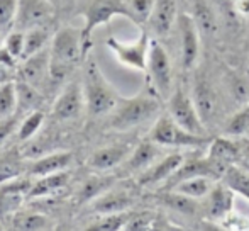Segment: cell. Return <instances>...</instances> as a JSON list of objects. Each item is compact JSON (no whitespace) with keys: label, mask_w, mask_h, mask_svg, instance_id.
Listing matches in <instances>:
<instances>
[{"label":"cell","mask_w":249,"mask_h":231,"mask_svg":"<svg viewBox=\"0 0 249 231\" xmlns=\"http://www.w3.org/2000/svg\"><path fill=\"white\" fill-rule=\"evenodd\" d=\"M85 92L78 83H70L56 99L53 116L59 121H70L82 114L85 106Z\"/></svg>","instance_id":"52a82bcc"},{"label":"cell","mask_w":249,"mask_h":231,"mask_svg":"<svg viewBox=\"0 0 249 231\" xmlns=\"http://www.w3.org/2000/svg\"><path fill=\"white\" fill-rule=\"evenodd\" d=\"M183 165V156L181 155H170L166 158L160 160L156 165H153L151 169L141 177V184L144 185H151L156 184V182H161L168 177H173L175 173L180 170V167Z\"/></svg>","instance_id":"5bb4252c"},{"label":"cell","mask_w":249,"mask_h":231,"mask_svg":"<svg viewBox=\"0 0 249 231\" xmlns=\"http://www.w3.org/2000/svg\"><path fill=\"white\" fill-rule=\"evenodd\" d=\"M119 10H121V9L115 5L114 0H99V2L92 7V10H90L89 24H87V33H90V31H92V27L97 26V24L105 22V20H107L112 14L119 12Z\"/></svg>","instance_id":"83f0119b"},{"label":"cell","mask_w":249,"mask_h":231,"mask_svg":"<svg viewBox=\"0 0 249 231\" xmlns=\"http://www.w3.org/2000/svg\"><path fill=\"white\" fill-rule=\"evenodd\" d=\"M0 231H2V228H0Z\"/></svg>","instance_id":"f6af8a7d"},{"label":"cell","mask_w":249,"mask_h":231,"mask_svg":"<svg viewBox=\"0 0 249 231\" xmlns=\"http://www.w3.org/2000/svg\"><path fill=\"white\" fill-rule=\"evenodd\" d=\"M80 55H82V39L76 31L71 27H65L61 29L53 39L51 48V61L56 65H65L70 66L75 61H78Z\"/></svg>","instance_id":"8992f818"},{"label":"cell","mask_w":249,"mask_h":231,"mask_svg":"<svg viewBox=\"0 0 249 231\" xmlns=\"http://www.w3.org/2000/svg\"><path fill=\"white\" fill-rule=\"evenodd\" d=\"M160 155V150H158L156 143L153 141H144L134 150V153L131 155L127 162V167L129 170H141V169H146L149 167L154 160L158 158Z\"/></svg>","instance_id":"44dd1931"},{"label":"cell","mask_w":249,"mask_h":231,"mask_svg":"<svg viewBox=\"0 0 249 231\" xmlns=\"http://www.w3.org/2000/svg\"><path fill=\"white\" fill-rule=\"evenodd\" d=\"M50 51L43 50L33 57L26 58L22 66L19 68L20 82H26L33 87H41L48 80L51 72V57Z\"/></svg>","instance_id":"ba28073f"},{"label":"cell","mask_w":249,"mask_h":231,"mask_svg":"<svg viewBox=\"0 0 249 231\" xmlns=\"http://www.w3.org/2000/svg\"><path fill=\"white\" fill-rule=\"evenodd\" d=\"M175 189H177V192L188 195L192 199H200L212 192V182L207 177H192L178 182Z\"/></svg>","instance_id":"7402d4cb"},{"label":"cell","mask_w":249,"mask_h":231,"mask_svg":"<svg viewBox=\"0 0 249 231\" xmlns=\"http://www.w3.org/2000/svg\"><path fill=\"white\" fill-rule=\"evenodd\" d=\"M43 121H44V114L41 111H33V113L27 114L19 128V135H17L20 141H27V139L33 138L39 131L41 126H43Z\"/></svg>","instance_id":"836d02e7"},{"label":"cell","mask_w":249,"mask_h":231,"mask_svg":"<svg viewBox=\"0 0 249 231\" xmlns=\"http://www.w3.org/2000/svg\"><path fill=\"white\" fill-rule=\"evenodd\" d=\"M151 141L161 146H200L205 143V138L185 131L168 114L161 116L151 129Z\"/></svg>","instance_id":"277c9868"},{"label":"cell","mask_w":249,"mask_h":231,"mask_svg":"<svg viewBox=\"0 0 249 231\" xmlns=\"http://www.w3.org/2000/svg\"><path fill=\"white\" fill-rule=\"evenodd\" d=\"M205 231H224V230L217 228V226H212V225H205Z\"/></svg>","instance_id":"7bdbcfd3"},{"label":"cell","mask_w":249,"mask_h":231,"mask_svg":"<svg viewBox=\"0 0 249 231\" xmlns=\"http://www.w3.org/2000/svg\"><path fill=\"white\" fill-rule=\"evenodd\" d=\"M132 206V199L125 192H107L93 201V211L100 214H121Z\"/></svg>","instance_id":"9a60e30c"},{"label":"cell","mask_w":249,"mask_h":231,"mask_svg":"<svg viewBox=\"0 0 249 231\" xmlns=\"http://www.w3.org/2000/svg\"><path fill=\"white\" fill-rule=\"evenodd\" d=\"M53 9L44 0H22L17 10L16 26L19 29H36L51 17Z\"/></svg>","instance_id":"9c48e42d"},{"label":"cell","mask_w":249,"mask_h":231,"mask_svg":"<svg viewBox=\"0 0 249 231\" xmlns=\"http://www.w3.org/2000/svg\"><path fill=\"white\" fill-rule=\"evenodd\" d=\"M71 153L70 152H58L46 155L43 158H37L33 165L29 167V173L34 177H46V175L65 172L71 165Z\"/></svg>","instance_id":"7c38bea8"},{"label":"cell","mask_w":249,"mask_h":231,"mask_svg":"<svg viewBox=\"0 0 249 231\" xmlns=\"http://www.w3.org/2000/svg\"><path fill=\"white\" fill-rule=\"evenodd\" d=\"M24 44H26V36L20 31L10 33L5 39V50L12 55L14 58H22L24 55Z\"/></svg>","instance_id":"d590c367"},{"label":"cell","mask_w":249,"mask_h":231,"mask_svg":"<svg viewBox=\"0 0 249 231\" xmlns=\"http://www.w3.org/2000/svg\"><path fill=\"white\" fill-rule=\"evenodd\" d=\"M83 92H85V102L90 114L100 116L117 107V97L100 75L95 63H90L87 68Z\"/></svg>","instance_id":"6da1fadb"},{"label":"cell","mask_w":249,"mask_h":231,"mask_svg":"<svg viewBox=\"0 0 249 231\" xmlns=\"http://www.w3.org/2000/svg\"><path fill=\"white\" fill-rule=\"evenodd\" d=\"M17 111V89L14 82L0 85V117H10Z\"/></svg>","instance_id":"f1b7e54d"},{"label":"cell","mask_w":249,"mask_h":231,"mask_svg":"<svg viewBox=\"0 0 249 231\" xmlns=\"http://www.w3.org/2000/svg\"><path fill=\"white\" fill-rule=\"evenodd\" d=\"M224 182L231 191H236L249 199V170L244 167L231 165L224 173Z\"/></svg>","instance_id":"603a6c76"},{"label":"cell","mask_w":249,"mask_h":231,"mask_svg":"<svg viewBox=\"0 0 249 231\" xmlns=\"http://www.w3.org/2000/svg\"><path fill=\"white\" fill-rule=\"evenodd\" d=\"M232 197H231V191L226 187H215L210 192V202H209V211L212 218H220L231 209L232 204Z\"/></svg>","instance_id":"484cf974"},{"label":"cell","mask_w":249,"mask_h":231,"mask_svg":"<svg viewBox=\"0 0 249 231\" xmlns=\"http://www.w3.org/2000/svg\"><path fill=\"white\" fill-rule=\"evenodd\" d=\"M48 41V31L43 29V27H36V29H31L29 33L26 34V44H24V55L22 58H29L33 55L43 51L44 44Z\"/></svg>","instance_id":"4dcf8cb0"},{"label":"cell","mask_w":249,"mask_h":231,"mask_svg":"<svg viewBox=\"0 0 249 231\" xmlns=\"http://www.w3.org/2000/svg\"><path fill=\"white\" fill-rule=\"evenodd\" d=\"M108 180H104V178H92L89 180L85 185H83L82 191V199H97V195H102L104 189L107 187Z\"/></svg>","instance_id":"8d00e7d4"},{"label":"cell","mask_w":249,"mask_h":231,"mask_svg":"<svg viewBox=\"0 0 249 231\" xmlns=\"http://www.w3.org/2000/svg\"><path fill=\"white\" fill-rule=\"evenodd\" d=\"M158 111V102L151 97H134L131 100H125L117 107L114 117H112L110 124L114 129L124 131V129H131L134 126H139L141 122L148 121V119Z\"/></svg>","instance_id":"7a4b0ae2"},{"label":"cell","mask_w":249,"mask_h":231,"mask_svg":"<svg viewBox=\"0 0 249 231\" xmlns=\"http://www.w3.org/2000/svg\"><path fill=\"white\" fill-rule=\"evenodd\" d=\"M195 24L207 34H213L217 31V27H219L215 14L210 9L209 3H205L203 0L195 2Z\"/></svg>","instance_id":"cb8c5ba5"},{"label":"cell","mask_w":249,"mask_h":231,"mask_svg":"<svg viewBox=\"0 0 249 231\" xmlns=\"http://www.w3.org/2000/svg\"><path fill=\"white\" fill-rule=\"evenodd\" d=\"M68 180H70V173L66 172V170L59 173L46 175V177H39L33 184L27 197H44V195H51V194H54V192L61 191L63 187H66Z\"/></svg>","instance_id":"ac0fdd59"},{"label":"cell","mask_w":249,"mask_h":231,"mask_svg":"<svg viewBox=\"0 0 249 231\" xmlns=\"http://www.w3.org/2000/svg\"><path fill=\"white\" fill-rule=\"evenodd\" d=\"M127 216L124 212L121 214H107L100 218L99 221L92 223L85 228V231H121L127 225Z\"/></svg>","instance_id":"d6a6232c"},{"label":"cell","mask_w":249,"mask_h":231,"mask_svg":"<svg viewBox=\"0 0 249 231\" xmlns=\"http://www.w3.org/2000/svg\"><path fill=\"white\" fill-rule=\"evenodd\" d=\"M194 102L200 114V119H202L203 122L209 121L213 116V113H215V96H213L212 89L207 85V82L198 80V82L195 83Z\"/></svg>","instance_id":"d6986e66"},{"label":"cell","mask_w":249,"mask_h":231,"mask_svg":"<svg viewBox=\"0 0 249 231\" xmlns=\"http://www.w3.org/2000/svg\"><path fill=\"white\" fill-rule=\"evenodd\" d=\"M17 89V111H37L36 106L39 102V92H37L36 87L29 85L26 82H17L16 83Z\"/></svg>","instance_id":"d4e9b609"},{"label":"cell","mask_w":249,"mask_h":231,"mask_svg":"<svg viewBox=\"0 0 249 231\" xmlns=\"http://www.w3.org/2000/svg\"><path fill=\"white\" fill-rule=\"evenodd\" d=\"M27 195L22 192L10 191V189H0V218L10 214H17Z\"/></svg>","instance_id":"4316f807"},{"label":"cell","mask_w":249,"mask_h":231,"mask_svg":"<svg viewBox=\"0 0 249 231\" xmlns=\"http://www.w3.org/2000/svg\"><path fill=\"white\" fill-rule=\"evenodd\" d=\"M164 204H168L170 208H173L175 211L178 212H183V214H195L198 209L197 206V201L192 197H188V195H183L180 194V192H171V194H166L163 197Z\"/></svg>","instance_id":"f546056e"},{"label":"cell","mask_w":249,"mask_h":231,"mask_svg":"<svg viewBox=\"0 0 249 231\" xmlns=\"http://www.w3.org/2000/svg\"><path fill=\"white\" fill-rule=\"evenodd\" d=\"M108 46L117 53L121 61L127 63L129 66H134V68H139V70H144L146 66H148V63H146L148 38L146 36H141V39L136 44H132V46H124V44H119L115 39H108Z\"/></svg>","instance_id":"8fae6325"},{"label":"cell","mask_w":249,"mask_h":231,"mask_svg":"<svg viewBox=\"0 0 249 231\" xmlns=\"http://www.w3.org/2000/svg\"><path fill=\"white\" fill-rule=\"evenodd\" d=\"M24 172V165L16 155H5L0 158V184L17 178Z\"/></svg>","instance_id":"1f68e13d"},{"label":"cell","mask_w":249,"mask_h":231,"mask_svg":"<svg viewBox=\"0 0 249 231\" xmlns=\"http://www.w3.org/2000/svg\"><path fill=\"white\" fill-rule=\"evenodd\" d=\"M170 116L180 128L195 136L205 135V126L200 119L195 102L183 89H178L170 97Z\"/></svg>","instance_id":"3957f363"},{"label":"cell","mask_w":249,"mask_h":231,"mask_svg":"<svg viewBox=\"0 0 249 231\" xmlns=\"http://www.w3.org/2000/svg\"><path fill=\"white\" fill-rule=\"evenodd\" d=\"M0 63H2V65H5L7 68L12 70L14 66H16V58H14L12 55H10L9 51L3 48V50H0Z\"/></svg>","instance_id":"60d3db41"},{"label":"cell","mask_w":249,"mask_h":231,"mask_svg":"<svg viewBox=\"0 0 249 231\" xmlns=\"http://www.w3.org/2000/svg\"><path fill=\"white\" fill-rule=\"evenodd\" d=\"M243 167H244V169H248V170H249V165H246V163H243Z\"/></svg>","instance_id":"ee69618b"},{"label":"cell","mask_w":249,"mask_h":231,"mask_svg":"<svg viewBox=\"0 0 249 231\" xmlns=\"http://www.w3.org/2000/svg\"><path fill=\"white\" fill-rule=\"evenodd\" d=\"M148 70L156 92L161 97H166L171 89V65L168 53L158 41H151L149 44Z\"/></svg>","instance_id":"5b68a950"},{"label":"cell","mask_w":249,"mask_h":231,"mask_svg":"<svg viewBox=\"0 0 249 231\" xmlns=\"http://www.w3.org/2000/svg\"><path fill=\"white\" fill-rule=\"evenodd\" d=\"M17 0H0V34L7 33L17 19Z\"/></svg>","instance_id":"e575fe53"},{"label":"cell","mask_w":249,"mask_h":231,"mask_svg":"<svg viewBox=\"0 0 249 231\" xmlns=\"http://www.w3.org/2000/svg\"><path fill=\"white\" fill-rule=\"evenodd\" d=\"M180 31H181V58L185 68H192L198 57V34L197 24L187 14L180 16Z\"/></svg>","instance_id":"30bf717a"},{"label":"cell","mask_w":249,"mask_h":231,"mask_svg":"<svg viewBox=\"0 0 249 231\" xmlns=\"http://www.w3.org/2000/svg\"><path fill=\"white\" fill-rule=\"evenodd\" d=\"M209 158L227 170L232 163L241 162V152L239 146H237V141L234 143L227 141V139H215L212 148H210Z\"/></svg>","instance_id":"e0dca14e"},{"label":"cell","mask_w":249,"mask_h":231,"mask_svg":"<svg viewBox=\"0 0 249 231\" xmlns=\"http://www.w3.org/2000/svg\"><path fill=\"white\" fill-rule=\"evenodd\" d=\"M12 225L16 231H50L53 221L43 212H17L14 214Z\"/></svg>","instance_id":"ffe728a7"},{"label":"cell","mask_w":249,"mask_h":231,"mask_svg":"<svg viewBox=\"0 0 249 231\" xmlns=\"http://www.w3.org/2000/svg\"><path fill=\"white\" fill-rule=\"evenodd\" d=\"M16 126H17V119L14 117V116L3 117L2 121H0V145L16 131Z\"/></svg>","instance_id":"ab89813d"},{"label":"cell","mask_w":249,"mask_h":231,"mask_svg":"<svg viewBox=\"0 0 249 231\" xmlns=\"http://www.w3.org/2000/svg\"><path fill=\"white\" fill-rule=\"evenodd\" d=\"M129 153V148L125 145H114L107 148H100L90 156L89 165L95 170H108L117 167L125 160Z\"/></svg>","instance_id":"4fadbf2b"},{"label":"cell","mask_w":249,"mask_h":231,"mask_svg":"<svg viewBox=\"0 0 249 231\" xmlns=\"http://www.w3.org/2000/svg\"><path fill=\"white\" fill-rule=\"evenodd\" d=\"M249 131V109H246L244 113L237 114L236 117H232V121L227 126V133L229 135H243V133Z\"/></svg>","instance_id":"74e56055"},{"label":"cell","mask_w":249,"mask_h":231,"mask_svg":"<svg viewBox=\"0 0 249 231\" xmlns=\"http://www.w3.org/2000/svg\"><path fill=\"white\" fill-rule=\"evenodd\" d=\"M177 20V2L175 0H156L151 14V24L158 34H166Z\"/></svg>","instance_id":"2e32d148"},{"label":"cell","mask_w":249,"mask_h":231,"mask_svg":"<svg viewBox=\"0 0 249 231\" xmlns=\"http://www.w3.org/2000/svg\"><path fill=\"white\" fill-rule=\"evenodd\" d=\"M131 5L134 14L138 16V19L146 20L151 17L154 10V5H156V0H131Z\"/></svg>","instance_id":"f35d334b"},{"label":"cell","mask_w":249,"mask_h":231,"mask_svg":"<svg viewBox=\"0 0 249 231\" xmlns=\"http://www.w3.org/2000/svg\"><path fill=\"white\" fill-rule=\"evenodd\" d=\"M7 82H12V70L0 63V85H3Z\"/></svg>","instance_id":"b9f144b4"}]
</instances>
